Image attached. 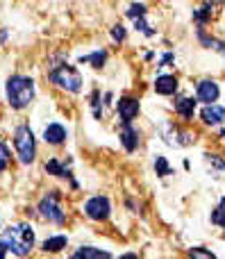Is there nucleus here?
I'll return each instance as SVG.
<instances>
[{"mask_svg": "<svg viewBox=\"0 0 225 259\" xmlns=\"http://www.w3.org/2000/svg\"><path fill=\"white\" fill-rule=\"evenodd\" d=\"M3 241L7 243V248L18 257L30 255V250L34 248V230L27 223H16L9 225L3 232Z\"/></svg>", "mask_w": 225, "mask_h": 259, "instance_id": "f257e3e1", "label": "nucleus"}, {"mask_svg": "<svg viewBox=\"0 0 225 259\" xmlns=\"http://www.w3.org/2000/svg\"><path fill=\"white\" fill-rule=\"evenodd\" d=\"M34 98V82L30 77L14 75L7 80V100L14 109H23Z\"/></svg>", "mask_w": 225, "mask_h": 259, "instance_id": "f03ea898", "label": "nucleus"}, {"mask_svg": "<svg viewBox=\"0 0 225 259\" xmlns=\"http://www.w3.org/2000/svg\"><path fill=\"white\" fill-rule=\"evenodd\" d=\"M14 146H16V152H18V159L23 164H32L34 161V155H36V143H34V134L27 125H21L14 134Z\"/></svg>", "mask_w": 225, "mask_h": 259, "instance_id": "7ed1b4c3", "label": "nucleus"}, {"mask_svg": "<svg viewBox=\"0 0 225 259\" xmlns=\"http://www.w3.org/2000/svg\"><path fill=\"white\" fill-rule=\"evenodd\" d=\"M48 77H50V82H53V84H57L59 89L71 91V94H77V91L82 89V75L75 71V68H71V66L55 68Z\"/></svg>", "mask_w": 225, "mask_h": 259, "instance_id": "20e7f679", "label": "nucleus"}, {"mask_svg": "<svg viewBox=\"0 0 225 259\" xmlns=\"http://www.w3.org/2000/svg\"><path fill=\"white\" fill-rule=\"evenodd\" d=\"M57 200H59L57 191H50L48 196L41 200V205H39L41 216H43V219H48L50 223H64V211H62V207H59Z\"/></svg>", "mask_w": 225, "mask_h": 259, "instance_id": "39448f33", "label": "nucleus"}, {"mask_svg": "<svg viewBox=\"0 0 225 259\" xmlns=\"http://www.w3.org/2000/svg\"><path fill=\"white\" fill-rule=\"evenodd\" d=\"M84 211H86V216H89V219H94V221L107 219V216H109V200H107V198H103V196L91 198V200L86 202Z\"/></svg>", "mask_w": 225, "mask_h": 259, "instance_id": "423d86ee", "label": "nucleus"}, {"mask_svg": "<svg viewBox=\"0 0 225 259\" xmlns=\"http://www.w3.org/2000/svg\"><path fill=\"white\" fill-rule=\"evenodd\" d=\"M218 96H221V91H218V84L212 80H203L198 84V100L200 103H216Z\"/></svg>", "mask_w": 225, "mask_h": 259, "instance_id": "0eeeda50", "label": "nucleus"}, {"mask_svg": "<svg viewBox=\"0 0 225 259\" xmlns=\"http://www.w3.org/2000/svg\"><path fill=\"white\" fill-rule=\"evenodd\" d=\"M118 114H121L123 123H132L139 114V103L134 98H121L118 100Z\"/></svg>", "mask_w": 225, "mask_h": 259, "instance_id": "6e6552de", "label": "nucleus"}, {"mask_svg": "<svg viewBox=\"0 0 225 259\" xmlns=\"http://www.w3.org/2000/svg\"><path fill=\"white\" fill-rule=\"evenodd\" d=\"M203 121L207 123V125H218V123H223V118H225V107H221V105H214V103H209L207 107L203 109Z\"/></svg>", "mask_w": 225, "mask_h": 259, "instance_id": "1a4fd4ad", "label": "nucleus"}, {"mask_svg": "<svg viewBox=\"0 0 225 259\" xmlns=\"http://www.w3.org/2000/svg\"><path fill=\"white\" fill-rule=\"evenodd\" d=\"M43 139L50 146H59V143H64V139H66V130L59 125V123H50V125L43 130Z\"/></svg>", "mask_w": 225, "mask_h": 259, "instance_id": "9d476101", "label": "nucleus"}, {"mask_svg": "<svg viewBox=\"0 0 225 259\" xmlns=\"http://www.w3.org/2000/svg\"><path fill=\"white\" fill-rule=\"evenodd\" d=\"M155 91L162 96H171L177 91V77L175 75H159L155 82Z\"/></svg>", "mask_w": 225, "mask_h": 259, "instance_id": "9b49d317", "label": "nucleus"}, {"mask_svg": "<svg viewBox=\"0 0 225 259\" xmlns=\"http://www.w3.org/2000/svg\"><path fill=\"white\" fill-rule=\"evenodd\" d=\"M121 143L125 146V150H127V152H132V150L137 148V143H139V141H137V132H134V127H132L130 123H125V127L121 130Z\"/></svg>", "mask_w": 225, "mask_h": 259, "instance_id": "f8f14e48", "label": "nucleus"}, {"mask_svg": "<svg viewBox=\"0 0 225 259\" xmlns=\"http://www.w3.org/2000/svg\"><path fill=\"white\" fill-rule=\"evenodd\" d=\"M62 248H66V237H50V239H46V243H43V250L46 252H59Z\"/></svg>", "mask_w": 225, "mask_h": 259, "instance_id": "ddd939ff", "label": "nucleus"}, {"mask_svg": "<svg viewBox=\"0 0 225 259\" xmlns=\"http://www.w3.org/2000/svg\"><path fill=\"white\" fill-rule=\"evenodd\" d=\"M194 107H196V103H194L191 98H182V100H177V103H175V109H177V112H180L185 118H191V116H194Z\"/></svg>", "mask_w": 225, "mask_h": 259, "instance_id": "4468645a", "label": "nucleus"}, {"mask_svg": "<svg viewBox=\"0 0 225 259\" xmlns=\"http://www.w3.org/2000/svg\"><path fill=\"white\" fill-rule=\"evenodd\" d=\"M105 59H107V53H105V50H96L94 55H86V57H82V62H89L94 68H103Z\"/></svg>", "mask_w": 225, "mask_h": 259, "instance_id": "2eb2a0df", "label": "nucleus"}, {"mask_svg": "<svg viewBox=\"0 0 225 259\" xmlns=\"http://www.w3.org/2000/svg\"><path fill=\"white\" fill-rule=\"evenodd\" d=\"M75 257L77 259H82V257H89V259H103V257H109V252H105V250H96V248H82V250H77L75 252Z\"/></svg>", "mask_w": 225, "mask_h": 259, "instance_id": "dca6fc26", "label": "nucleus"}, {"mask_svg": "<svg viewBox=\"0 0 225 259\" xmlns=\"http://www.w3.org/2000/svg\"><path fill=\"white\" fill-rule=\"evenodd\" d=\"M46 170L53 175H59V178H68V168L64 164H59L57 159H50L48 164H46Z\"/></svg>", "mask_w": 225, "mask_h": 259, "instance_id": "f3484780", "label": "nucleus"}, {"mask_svg": "<svg viewBox=\"0 0 225 259\" xmlns=\"http://www.w3.org/2000/svg\"><path fill=\"white\" fill-rule=\"evenodd\" d=\"M212 221H214V223H216V225H223V228H225V198L221 200V205H218V209L212 214Z\"/></svg>", "mask_w": 225, "mask_h": 259, "instance_id": "a211bd4d", "label": "nucleus"}, {"mask_svg": "<svg viewBox=\"0 0 225 259\" xmlns=\"http://www.w3.org/2000/svg\"><path fill=\"white\" fill-rule=\"evenodd\" d=\"M155 170H157V175H168L171 173V166H168L166 157H157V161H155Z\"/></svg>", "mask_w": 225, "mask_h": 259, "instance_id": "6ab92c4d", "label": "nucleus"}, {"mask_svg": "<svg viewBox=\"0 0 225 259\" xmlns=\"http://www.w3.org/2000/svg\"><path fill=\"white\" fill-rule=\"evenodd\" d=\"M7 161H9V152H7V148H5V143L0 141V173L7 168Z\"/></svg>", "mask_w": 225, "mask_h": 259, "instance_id": "aec40b11", "label": "nucleus"}, {"mask_svg": "<svg viewBox=\"0 0 225 259\" xmlns=\"http://www.w3.org/2000/svg\"><path fill=\"white\" fill-rule=\"evenodd\" d=\"M137 30H141L146 36H153V27H150L148 23L144 21V16H139V18H137Z\"/></svg>", "mask_w": 225, "mask_h": 259, "instance_id": "412c9836", "label": "nucleus"}, {"mask_svg": "<svg viewBox=\"0 0 225 259\" xmlns=\"http://www.w3.org/2000/svg\"><path fill=\"white\" fill-rule=\"evenodd\" d=\"M144 14H146V7H144V5H132L130 12H127V16L139 18V16H144Z\"/></svg>", "mask_w": 225, "mask_h": 259, "instance_id": "4be33fe9", "label": "nucleus"}, {"mask_svg": "<svg viewBox=\"0 0 225 259\" xmlns=\"http://www.w3.org/2000/svg\"><path fill=\"white\" fill-rule=\"evenodd\" d=\"M114 39H116V41H123V39H125V27H123V25H116V27H114Z\"/></svg>", "mask_w": 225, "mask_h": 259, "instance_id": "5701e85b", "label": "nucleus"}, {"mask_svg": "<svg viewBox=\"0 0 225 259\" xmlns=\"http://www.w3.org/2000/svg\"><path fill=\"white\" fill-rule=\"evenodd\" d=\"M209 164H212V166H216V168L218 170H223V173H225V161H221V159H218V157H209Z\"/></svg>", "mask_w": 225, "mask_h": 259, "instance_id": "b1692460", "label": "nucleus"}, {"mask_svg": "<svg viewBox=\"0 0 225 259\" xmlns=\"http://www.w3.org/2000/svg\"><path fill=\"white\" fill-rule=\"evenodd\" d=\"M191 257H214V255L207 250H191Z\"/></svg>", "mask_w": 225, "mask_h": 259, "instance_id": "393cba45", "label": "nucleus"}, {"mask_svg": "<svg viewBox=\"0 0 225 259\" xmlns=\"http://www.w3.org/2000/svg\"><path fill=\"white\" fill-rule=\"evenodd\" d=\"M7 250H9V248H7V243H5V241H0V259H3L5 255H7Z\"/></svg>", "mask_w": 225, "mask_h": 259, "instance_id": "a878e982", "label": "nucleus"}]
</instances>
